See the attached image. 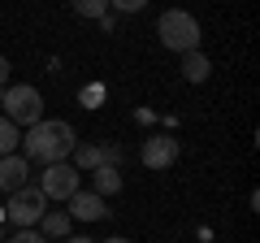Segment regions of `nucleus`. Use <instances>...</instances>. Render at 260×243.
<instances>
[{
  "mask_svg": "<svg viewBox=\"0 0 260 243\" xmlns=\"http://www.w3.org/2000/svg\"><path fill=\"white\" fill-rule=\"evenodd\" d=\"M0 104H5V117L13 122V126H35L39 117H44V92L30 83H9L5 92H0Z\"/></svg>",
  "mask_w": 260,
  "mask_h": 243,
  "instance_id": "nucleus-3",
  "label": "nucleus"
},
{
  "mask_svg": "<svg viewBox=\"0 0 260 243\" xmlns=\"http://www.w3.org/2000/svg\"><path fill=\"white\" fill-rule=\"evenodd\" d=\"M61 243H95V239H87V234H70V239H61Z\"/></svg>",
  "mask_w": 260,
  "mask_h": 243,
  "instance_id": "nucleus-18",
  "label": "nucleus"
},
{
  "mask_svg": "<svg viewBox=\"0 0 260 243\" xmlns=\"http://www.w3.org/2000/svg\"><path fill=\"white\" fill-rule=\"evenodd\" d=\"M5 243H48V239H44V234L35 230V226H30V230H13V234H9Z\"/></svg>",
  "mask_w": 260,
  "mask_h": 243,
  "instance_id": "nucleus-15",
  "label": "nucleus"
},
{
  "mask_svg": "<svg viewBox=\"0 0 260 243\" xmlns=\"http://www.w3.org/2000/svg\"><path fill=\"white\" fill-rule=\"evenodd\" d=\"M48 213V200L39 187H18L9 191V200H5V222L13 226V230H30V226H39V217Z\"/></svg>",
  "mask_w": 260,
  "mask_h": 243,
  "instance_id": "nucleus-4",
  "label": "nucleus"
},
{
  "mask_svg": "<svg viewBox=\"0 0 260 243\" xmlns=\"http://www.w3.org/2000/svg\"><path fill=\"white\" fill-rule=\"evenodd\" d=\"M100 100H104V87H83V104L87 109H95Z\"/></svg>",
  "mask_w": 260,
  "mask_h": 243,
  "instance_id": "nucleus-16",
  "label": "nucleus"
},
{
  "mask_svg": "<svg viewBox=\"0 0 260 243\" xmlns=\"http://www.w3.org/2000/svg\"><path fill=\"white\" fill-rule=\"evenodd\" d=\"M104 243H130V239H121V234H113V239H104Z\"/></svg>",
  "mask_w": 260,
  "mask_h": 243,
  "instance_id": "nucleus-19",
  "label": "nucleus"
},
{
  "mask_svg": "<svg viewBox=\"0 0 260 243\" xmlns=\"http://www.w3.org/2000/svg\"><path fill=\"white\" fill-rule=\"evenodd\" d=\"M18 143H22V131L13 126L9 117H0V157H9V152H18Z\"/></svg>",
  "mask_w": 260,
  "mask_h": 243,
  "instance_id": "nucleus-13",
  "label": "nucleus"
},
{
  "mask_svg": "<svg viewBox=\"0 0 260 243\" xmlns=\"http://www.w3.org/2000/svg\"><path fill=\"white\" fill-rule=\"evenodd\" d=\"M156 35H160V44L169 48V52H200V39H204V31H200V18L195 13H186V9H165L160 13V22H156Z\"/></svg>",
  "mask_w": 260,
  "mask_h": 243,
  "instance_id": "nucleus-2",
  "label": "nucleus"
},
{
  "mask_svg": "<svg viewBox=\"0 0 260 243\" xmlns=\"http://www.w3.org/2000/svg\"><path fill=\"white\" fill-rule=\"evenodd\" d=\"M26 178H30V161L22 157V152L0 157V191H5V196L18 191V187H26Z\"/></svg>",
  "mask_w": 260,
  "mask_h": 243,
  "instance_id": "nucleus-8",
  "label": "nucleus"
},
{
  "mask_svg": "<svg viewBox=\"0 0 260 243\" xmlns=\"http://www.w3.org/2000/svg\"><path fill=\"white\" fill-rule=\"evenodd\" d=\"M78 187H83V174H78L70 161L44 165V174H39V191H44V200H61V204H65Z\"/></svg>",
  "mask_w": 260,
  "mask_h": 243,
  "instance_id": "nucleus-5",
  "label": "nucleus"
},
{
  "mask_svg": "<svg viewBox=\"0 0 260 243\" xmlns=\"http://www.w3.org/2000/svg\"><path fill=\"white\" fill-rule=\"evenodd\" d=\"M65 204H70L65 213L74 217V222H104V217H109V208H104V196H95V191H83V187H78L74 196L65 200Z\"/></svg>",
  "mask_w": 260,
  "mask_h": 243,
  "instance_id": "nucleus-7",
  "label": "nucleus"
},
{
  "mask_svg": "<svg viewBox=\"0 0 260 243\" xmlns=\"http://www.w3.org/2000/svg\"><path fill=\"white\" fill-rule=\"evenodd\" d=\"M35 230L44 234V239H70V234H74V217L65 213V208H48Z\"/></svg>",
  "mask_w": 260,
  "mask_h": 243,
  "instance_id": "nucleus-9",
  "label": "nucleus"
},
{
  "mask_svg": "<svg viewBox=\"0 0 260 243\" xmlns=\"http://www.w3.org/2000/svg\"><path fill=\"white\" fill-rule=\"evenodd\" d=\"M178 152H182V148H178V139H174L169 131H160V135H148V139H143L139 161H143L148 169H169V165L178 161Z\"/></svg>",
  "mask_w": 260,
  "mask_h": 243,
  "instance_id": "nucleus-6",
  "label": "nucleus"
},
{
  "mask_svg": "<svg viewBox=\"0 0 260 243\" xmlns=\"http://www.w3.org/2000/svg\"><path fill=\"white\" fill-rule=\"evenodd\" d=\"M70 9H74L78 18H91V22H100L104 13H109V0H70Z\"/></svg>",
  "mask_w": 260,
  "mask_h": 243,
  "instance_id": "nucleus-12",
  "label": "nucleus"
},
{
  "mask_svg": "<svg viewBox=\"0 0 260 243\" xmlns=\"http://www.w3.org/2000/svg\"><path fill=\"white\" fill-rule=\"evenodd\" d=\"M0 243H5V239H0Z\"/></svg>",
  "mask_w": 260,
  "mask_h": 243,
  "instance_id": "nucleus-21",
  "label": "nucleus"
},
{
  "mask_svg": "<svg viewBox=\"0 0 260 243\" xmlns=\"http://www.w3.org/2000/svg\"><path fill=\"white\" fill-rule=\"evenodd\" d=\"M148 0H109V13H143Z\"/></svg>",
  "mask_w": 260,
  "mask_h": 243,
  "instance_id": "nucleus-14",
  "label": "nucleus"
},
{
  "mask_svg": "<svg viewBox=\"0 0 260 243\" xmlns=\"http://www.w3.org/2000/svg\"><path fill=\"white\" fill-rule=\"evenodd\" d=\"M9 78H13V66H9V56H0V92L9 87Z\"/></svg>",
  "mask_w": 260,
  "mask_h": 243,
  "instance_id": "nucleus-17",
  "label": "nucleus"
},
{
  "mask_svg": "<svg viewBox=\"0 0 260 243\" xmlns=\"http://www.w3.org/2000/svg\"><path fill=\"white\" fill-rule=\"evenodd\" d=\"M208 74H213V61L204 52H182V78L186 83H208Z\"/></svg>",
  "mask_w": 260,
  "mask_h": 243,
  "instance_id": "nucleus-11",
  "label": "nucleus"
},
{
  "mask_svg": "<svg viewBox=\"0 0 260 243\" xmlns=\"http://www.w3.org/2000/svg\"><path fill=\"white\" fill-rule=\"evenodd\" d=\"M0 222H5V204H0Z\"/></svg>",
  "mask_w": 260,
  "mask_h": 243,
  "instance_id": "nucleus-20",
  "label": "nucleus"
},
{
  "mask_svg": "<svg viewBox=\"0 0 260 243\" xmlns=\"http://www.w3.org/2000/svg\"><path fill=\"white\" fill-rule=\"evenodd\" d=\"M91 191H95V196H104V200L117 196V191H121V169L117 165H95L91 169Z\"/></svg>",
  "mask_w": 260,
  "mask_h": 243,
  "instance_id": "nucleus-10",
  "label": "nucleus"
},
{
  "mask_svg": "<svg viewBox=\"0 0 260 243\" xmlns=\"http://www.w3.org/2000/svg\"><path fill=\"white\" fill-rule=\"evenodd\" d=\"M78 143V131L70 126V122L61 117H39L35 126H26V135H22V157L26 161H39V165H56V161H70V152H74Z\"/></svg>",
  "mask_w": 260,
  "mask_h": 243,
  "instance_id": "nucleus-1",
  "label": "nucleus"
}]
</instances>
